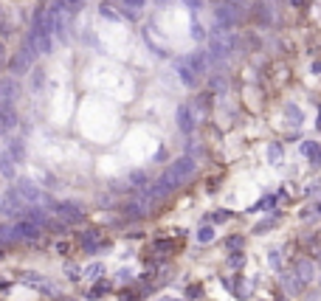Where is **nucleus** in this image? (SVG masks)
<instances>
[{"mask_svg": "<svg viewBox=\"0 0 321 301\" xmlns=\"http://www.w3.org/2000/svg\"><path fill=\"white\" fill-rule=\"evenodd\" d=\"M234 48H237V40L229 31H217L208 37V56H211V62H226L234 54Z\"/></svg>", "mask_w": 321, "mask_h": 301, "instance_id": "obj_1", "label": "nucleus"}, {"mask_svg": "<svg viewBox=\"0 0 321 301\" xmlns=\"http://www.w3.org/2000/svg\"><path fill=\"white\" fill-rule=\"evenodd\" d=\"M40 56V51H37V45H34V40L25 34L23 37V45H20V51L14 54V59H12V73H17V76H23L28 68L34 65V59Z\"/></svg>", "mask_w": 321, "mask_h": 301, "instance_id": "obj_2", "label": "nucleus"}, {"mask_svg": "<svg viewBox=\"0 0 321 301\" xmlns=\"http://www.w3.org/2000/svg\"><path fill=\"white\" fill-rule=\"evenodd\" d=\"M214 20H217V31H231L240 23V3L220 0L217 6H214Z\"/></svg>", "mask_w": 321, "mask_h": 301, "instance_id": "obj_3", "label": "nucleus"}, {"mask_svg": "<svg viewBox=\"0 0 321 301\" xmlns=\"http://www.w3.org/2000/svg\"><path fill=\"white\" fill-rule=\"evenodd\" d=\"M0 214L9 217V220H20V217L28 214V203L20 197V191L17 189H9L3 197H0Z\"/></svg>", "mask_w": 321, "mask_h": 301, "instance_id": "obj_4", "label": "nucleus"}, {"mask_svg": "<svg viewBox=\"0 0 321 301\" xmlns=\"http://www.w3.org/2000/svg\"><path fill=\"white\" fill-rule=\"evenodd\" d=\"M12 234H14V242H28V239H37L43 234V225L34 223L31 217H20V220H14Z\"/></svg>", "mask_w": 321, "mask_h": 301, "instance_id": "obj_5", "label": "nucleus"}, {"mask_svg": "<svg viewBox=\"0 0 321 301\" xmlns=\"http://www.w3.org/2000/svg\"><path fill=\"white\" fill-rule=\"evenodd\" d=\"M14 189L20 191V197H23L28 206H37V203H48V194L40 186H37L31 178H17V186Z\"/></svg>", "mask_w": 321, "mask_h": 301, "instance_id": "obj_6", "label": "nucleus"}, {"mask_svg": "<svg viewBox=\"0 0 321 301\" xmlns=\"http://www.w3.org/2000/svg\"><path fill=\"white\" fill-rule=\"evenodd\" d=\"M17 93H20V88H17V79L14 76L0 79V110H3V107H14Z\"/></svg>", "mask_w": 321, "mask_h": 301, "instance_id": "obj_7", "label": "nucleus"}, {"mask_svg": "<svg viewBox=\"0 0 321 301\" xmlns=\"http://www.w3.org/2000/svg\"><path fill=\"white\" fill-rule=\"evenodd\" d=\"M54 211H57V217L62 220V223H68V225H76V223L85 220V211H82L76 203H57Z\"/></svg>", "mask_w": 321, "mask_h": 301, "instance_id": "obj_8", "label": "nucleus"}, {"mask_svg": "<svg viewBox=\"0 0 321 301\" xmlns=\"http://www.w3.org/2000/svg\"><path fill=\"white\" fill-rule=\"evenodd\" d=\"M208 62H211L208 51H195V54H189V56H186V65L192 68V70H195L197 76H203V73H206Z\"/></svg>", "mask_w": 321, "mask_h": 301, "instance_id": "obj_9", "label": "nucleus"}, {"mask_svg": "<svg viewBox=\"0 0 321 301\" xmlns=\"http://www.w3.org/2000/svg\"><path fill=\"white\" fill-rule=\"evenodd\" d=\"M175 70H178V76H181V82H183L186 88H195L197 85V73L186 65V56H178V59H175Z\"/></svg>", "mask_w": 321, "mask_h": 301, "instance_id": "obj_10", "label": "nucleus"}, {"mask_svg": "<svg viewBox=\"0 0 321 301\" xmlns=\"http://www.w3.org/2000/svg\"><path fill=\"white\" fill-rule=\"evenodd\" d=\"M282 284H285V290L290 293V296H298V293H301L304 287H307V281L301 279V276H298L296 270H287L285 276H282Z\"/></svg>", "mask_w": 321, "mask_h": 301, "instance_id": "obj_11", "label": "nucleus"}, {"mask_svg": "<svg viewBox=\"0 0 321 301\" xmlns=\"http://www.w3.org/2000/svg\"><path fill=\"white\" fill-rule=\"evenodd\" d=\"M175 118H178V127H181V133H192L195 130V118H192V107L189 104H181L178 113H175Z\"/></svg>", "mask_w": 321, "mask_h": 301, "instance_id": "obj_12", "label": "nucleus"}, {"mask_svg": "<svg viewBox=\"0 0 321 301\" xmlns=\"http://www.w3.org/2000/svg\"><path fill=\"white\" fill-rule=\"evenodd\" d=\"M293 270H296V273L307 281V284L319 276V273H316V262H313V259H296V262H293Z\"/></svg>", "mask_w": 321, "mask_h": 301, "instance_id": "obj_13", "label": "nucleus"}, {"mask_svg": "<svg viewBox=\"0 0 321 301\" xmlns=\"http://www.w3.org/2000/svg\"><path fill=\"white\" fill-rule=\"evenodd\" d=\"M253 20L259 23V25H271L274 23V9H271V3H253Z\"/></svg>", "mask_w": 321, "mask_h": 301, "instance_id": "obj_14", "label": "nucleus"}, {"mask_svg": "<svg viewBox=\"0 0 321 301\" xmlns=\"http://www.w3.org/2000/svg\"><path fill=\"white\" fill-rule=\"evenodd\" d=\"M14 163H17V161H14L9 152H3V155H0V178L12 180L14 175H17V166H14Z\"/></svg>", "mask_w": 321, "mask_h": 301, "instance_id": "obj_15", "label": "nucleus"}, {"mask_svg": "<svg viewBox=\"0 0 321 301\" xmlns=\"http://www.w3.org/2000/svg\"><path fill=\"white\" fill-rule=\"evenodd\" d=\"M82 245H85V251H88V254H96V251L104 245V239L99 236V231H88V234L82 236Z\"/></svg>", "mask_w": 321, "mask_h": 301, "instance_id": "obj_16", "label": "nucleus"}, {"mask_svg": "<svg viewBox=\"0 0 321 301\" xmlns=\"http://www.w3.org/2000/svg\"><path fill=\"white\" fill-rule=\"evenodd\" d=\"M0 124H3V130L17 127V113H14V107H3V110H0Z\"/></svg>", "mask_w": 321, "mask_h": 301, "instance_id": "obj_17", "label": "nucleus"}, {"mask_svg": "<svg viewBox=\"0 0 321 301\" xmlns=\"http://www.w3.org/2000/svg\"><path fill=\"white\" fill-rule=\"evenodd\" d=\"M285 116H287V121L293 124V127H301V121H304V113L298 110L296 104H287V107H285Z\"/></svg>", "mask_w": 321, "mask_h": 301, "instance_id": "obj_18", "label": "nucleus"}, {"mask_svg": "<svg viewBox=\"0 0 321 301\" xmlns=\"http://www.w3.org/2000/svg\"><path fill=\"white\" fill-rule=\"evenodd\" d=\"M14 34V23L9 20V14L3 11V3H0V37H12Z\"/></svg>", "mask_w": 321, "mask_h": 301, "instance_id": "obj_19", "label": "nucleus"}, {"mask_svg": "<svg viewBox=\"0 0 321 301\" xmlns=\"http://www.w3.org/2000/svg\"><path fill=\"white\" fill-rule=\"evenodd\" d=\"M102 273H104V265H102V262H93V265H88V268L82 270V276H85L88 281H96Z\"/></svg>", "mask_w": 321, "mask_h": 301, "instance_id": "obj_20", "label": "nucleus"}, {"mask_svg": "<svg viewBox=\"0 0 321 301\" xmlns=\"http://www.w3.org/2000/svg\"><path fill=\"white\" fill-rule=\"evenodd\" d=\"M6 152H9V155H12L17 163H20V161H23V155H25V144L20 141V138H14L12 144H9V149H6Z\"/></svg>", "mask_w": 321, "mask_h": 301, "instance_id": "obj_21", "label": "nucleus"}, {"mask_svg": "<svg viewBox=\"0 0 321 301\" xmlns=\"http://www.w3.org/2000/svg\"><path fill=\"white\" fill-rule=\"evenodd\" d=\"M268 161H271L274 166H279V163H282V146H279V144H271V146H268Z\"/></svg>", "mask_w": 321, "mask_h": 301, "instance_id": "obj_22", "label": "nucleus"}, {"mask_svg": "<svg viewBox=\"0 0 321 301\" xmlns=\"http://www.w3.org/2000/svg\"><path fill=\"white\" fill-rule=\"evenodd\" d=\"M274 203H276V197H274V194H268V197H262V200L256 203L253 208H248V211H271V206H274Z\"/></svg>", "mask_w": 321, "mask_h": 301, "instance_id": "obj_23", "label": "nucleus"}, {"mask_svg": "<svg viewBox=\"0 0 321 301\" xmlns=\"http://www.w3.org/2000/svg\"><path fill=\"white\" fill-rule=\"evenodd\" d=\"M99 14H102L104 20H121V14L115 9H110V3H102V6H99Z\"/></svg>", "mask_w": 321, "mask_h": 301, "instance_id": "obj_24", "label": "nucleus"}, {"mask_svg": "<svg viewBox=\"0 0 321 301\" xmlns=\"http://www.w3.org/2000/svg\"><path fill=\"white\" fill-rule=\"evenodd\" d=\"M211 239H214V228H211V225H203V228L197 231V242L206 245V242H211Z\"/></svg>", "mask_w": 321, "mask_h": 301, "instance_id": "obj_25", "label": "nucleus"}, {"mask_svg": "<svg viewBox=\"0 0 321 301\" xmlns=\"http://www.w3.org/2000/svg\"><path fill=\"white\" fill-rule=\"evenodd\" d=\"M301 155H307L310 161H313V158L319 155V144H316V141H304V144H301Z\"/></svg>", "mask_w": 321, "mask_h": 301, "instance_id": "obj_26", "label": "nucleus"}, {"mask_svg": "<svg viewBox=\"0 0 321 301\" xmlns=\"http://www.w3.org/2000/svg\"><path fill=\"white\" fill-rule=\"evenodd\" d=\"M189 34H192V40H197V43L206 40V28H203L200 23H192V25H189Z\"/></svg>", "mask_w": 321, "mask_h": 301, "instance_id": "obj_27", "label": "nucleus"}, {"mask_svg": "<svg viewBox=\"0 0 321 301\" xmlns=\"http://www.w3.org/2000/svg\"><path fill=\"white\" fill-rule=\"evenodd\" d=\"M107 290H110V284H107V281H99V284H93V290L88 293V299H99V296H104Z\"/></svg>", "mask_w": 321, "mask_h": 301, "instance_id": "obj_28", "label": "nucleus"}, {"mask_svg": "<svg viewBox=\"0 0 321 301\" xmlns=\"http://www.w3.org/2000/svg\"><path fill=\"white\" fill-rule=\"evenodd\" d=\"M229 265L231 268H242V265H245V254H242V251H234L229 256Z\"/></svg>", "mask_w": 321, "mask_h": 301, "instance_id": "obj_29", "label": "nucleus"}, {"mask_svg": "<svg viewBox=\"0 0 321 301\" xmlns=\"http://www.w3.org/2000/svg\"><path fill=\"white\" fill-rule=\"evenodd\" d=\"M271 225H276V217H268V220H262V223L256 225V228H253V231H256V234H265V231H268V228H271Z\"/></svg>", "mask_w": 321, "mask_h": 301, "instance_id": "obj_30", "label": "nucleus"}, {"mask_svg": "<svg viewBox=\"0 0 321 301\" xmlns=\"http://www.w3.org/2000/svg\"><path fill=\"white\" fill-rule=\"evenodd\" d=\"M130 183H136V186H144V183H147V175H144V172H130Z\"/></svg>", "mask_w": 321, "mask_h": 301, "instance_id": "obj_31", "label": "nucleus"}, {"mask_svg": "<svg viewBox=\"0 0 321 301\" xmlns=\"http://www.w3.org/2000/svg\"><path fill=\"white\" fill-rule=\"evenodd\" d=\"M46 70H34V82H31V90H40L43 88V82H46V76H43Z\"/></svg>", "mask_w": 321, "mask_h": 301, "instance_id": "obj_32", "label": "nucleus"}, {"mask_svg": "<svg viewBox=\"0 0 321 301\" xmlns=\"http://www.w3.org/2000/svg\"><path fill=\"white\" fill-rule=\"evenodd\" d=\"M124 6H127V9H133V11H138V9H144V6H147V0H124Z\"/></svg>", "mask_w": 321, "mask_h": 301, "instance_id": "obj_33", "label": "nucleus"}, {"mask_svg": "<svg viewBox=\"0 0 321 301\" xmlns=\"http://www.w3.org/2000/svg\"><path fill=\"white\" fill-rule=\"evenodd\" d=\"M183 6L189 11H200V9H203V0H183Z\"/></svg>", "mask_w": 321, "mask_h": 301, "instance_id": "obj_34", "label": "nucleus"}, {"mask_svg": "<svg viewBox=\"0 0 321 301\" xmlns=\"http://www.w3.org/2000/svg\"><path fill=\"white\" fill-rule=\"evenodd\" d=\"M175 248V242H169V239H158L155 242V251H172Z\"/></svg>", "mask_w": 321, "mask_h": 301, "instance_id": "obj_35", "label": "nucleus"}, {"mask_svg": "<svg viewBox=\"0 0 321 301\" xmlns=\"http://www.w3.org/2000/svg\"><path fill=\"white\" fill-rule=\"evenodd\" d=\"M242 248V236H231L229 239V251H240Z\"/></svg>", "mask_w": 321, "mask_h": 301, "instance_id": "obj_36", "label": "nucleus"}, {"mask_svg": "<svg viewBox=\"0 0 321 301\" xmlns=\"http://www.w3.org/2000/svg\"><path fill=\"white\" fill-rule=\"evenodd\" d=\"M271 265H274V268H279V265H282V256H279V251H271Z\"/></svg>", "mask_w": 321, "mask_h": 301, "instance_id": "obj_37", "label": "nucleus"}, {"mask_svg": "<svg viewBox=\"0 0 321 301\" xmlns=\"http://www.w3.org/2000/svg\"><path fill=\"white\" fill-rule=\"evenodd\" d=\"M226 220H231V211H217L214 214V223H226Z\"/></svg>", "mask_w": 321, "mask_h": 301, "instance_id": "obj_38", "label": "nucleus"}, {"mask_svg": "<svg viewBox=\"0 0 321 301\" xmlns=\"http://www.w3.org/2000/svg\"><path fill=\"white\" fill-rule=\"evenodd\" d=\"M319 191H321V180L319 183H313V186H307V194H319Z\"/></svg>", "mask_w": 321, "mask_h": 301, "instance_id": "obj_39", "label": "nucleus"}, {"mask_svg": "<svg viewBox=\"0 0 321 301\" xmlns=\"http://www.w3.org/2000/svg\"><path fill=\"white\" fill-rule=\"evenodd\" d=\"M310 214H321V203H316V206H313V211H304L301 217H310Z\"/></svg>", "mask_w": 321, "mask_h": 301, "instance_id": "obj_40", "label": "nucleus"}, {"mask_svg": "<svg viewBox=\"0 0 321 301\" xmlns=\"http://www.w3.org/2000/svg\"><path fill=\"white\" fill-rule=\"evenodd\" d=\"M130 276H133L130 270H121V273H118V279H121V281H130Z\"/></svg>", "mask_w": 321, "mask_h": 301, "instance_id": "obj_41", "label": "nucleus"}, {"mask_svg": "<svg viewBox=\"0 0 321 301\" xmlns=\"http://www.w3.org/2000/svg\"><path fill=\"white\" fill-rule=\"evenodd\" d=\"M313 73H319L321 76V62H313Z\"/></svg>", "mask_w": 321, "mask_h": 301, "instance_id": "obj_42", "label": "nucleus"}, {"mask_svg": "<svg viewBox=\"0 0 321 301\" xmlns=\"http://www.w3.org/2000/svg\"><path fill=\"white\" fill-rule=\"evenodd\" d=\"M290 3H293L296 9H301V6H304V0H290Z\"/></svg>", "mask_w": 321, "mask_h": 301, "instance_id": "obj_43", "label": "nucleus"}, {"mask_svg": "<svg viewBox=\"0 0 321 301\" xmlns=\"http://www.w3.org/2000/svg\"><path fill=\"white\" fill-rule=\"evenodd\" d=\"M316 130L321 133V110H319V121H316Z\"/></svg>", "mask_w": 321, "mask_h": 301, "instance_id": "obj_44", "label": "nucleus"}, {"mask_svg": "<svg viewBox=\"0 0 321 301\" xmlns=\"http://www.w3.org/2000/svg\"><path fill=\"white\" fill-rule=\"evenodd\" d=\"M68 3H70V6H79V0H68Z\"/></svg>", "mask_w": 321, "mask_h": 301, "instance_id": "obj_45", "label": "nucleus"}]
</instances>
